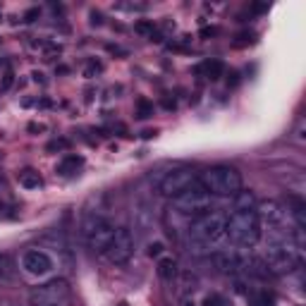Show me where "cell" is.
Listing matches in <instances>:
<instances>
[{"label": "cell", "instance_id": "obj_4", "mask_svg": "<svg viewBox=\"0 0 306 306\" xmlns=\"http://www.w3.org/2000/svg\"><path fill=\"white\" fill-rule=\"evenodd\" d=\"M210 204H213L210 194L199 182L192 184L189 189H184L182 194H177L172 199V208L177 210L180 215H189V218H201V215H206L210 210Z\"/></svg>", "mask_w": 306, "mask_h": 306}, {"label": "cell", "instance_id": "obj_7", "mask_svg": "<svg viewBox=\"0 0 306 306\" xmlns=\"http://www.w3.org/2000/svg\"><path fill=\"white\" fill-rule=\"evenodd\" d=\"M82 234H84L86 244L91 246L94 251L103 254L108 244H110L112 234H115V227L105 220L103 215H86L84 225H82Z\"/></svg>", "mask_w": 306, "mask_h": 306}, {"label": "cell", "instance_id": "obj_39", "mask_svg": "<svg viewBox=\"0 0 306 306\" xmlns=\"http://www.w3.org/2000/svg\"><path fill=\"white\" fill-rule=\"evenodd\" d=\"M163 105H165V108L170 110V108H175V101H170V98H165V101H163Z\"/></svg>", "mask_w": 306, "mask_h": 306}, {"label": "cell", "instance_id": "obj_18", "mask_svg": "<svg viewBox=\"0 0 306 306\" xmlns=\"http://www.w3.org/2000/svg\"><path fill=\"white\" fill-rule=\"evenodd\" d=\"M151 115H153V103H151L148 98H139V101H136V117L148 120Z\"/></svg>", "mask_w": 306, "mask_h": 306}, {"label": "cell", "instance_id": "obj_35", "mask_svg": "<svg viewBox=\"0 0 306 306\" xmlns=\"http://www.w3.org/2000/svg\"><path fill=\"white\" fill-rule=\"evenodd\" d=\"M156 134H158L156 129H144V132H141V136H144V139H153Z\"/></svg>", "mask_w": 306, "mask_h": 306}, {"label": "cell", "instance_id": "obj_15", "mask_svg": "<svg viewBox=\"0 0 306 306\" xmlns=\"http://www.w3.org/2000/svg\"><path fill=\"white\" fill-rule=\"evenodd\" d=\"M158 275L163 278V280L177 278V261H175V258H160L158 261Z\"/></svg>", "mask_w": 306, "mask_h": 306}, {"label": "cell", "instance_id": "obj_38", "mask_svg": "<svg viewBox=\"0 0 306 306\" xmlns=\"http://www.w3.org/2000/svg\"><path fill=\"white\" fill-rule=\"evenodd\" d=\"M55 72H58V74H67V72H70V67H67V65H60Z\"/></svg>", "mask_w": 306, "mask_h": 306}, {"label": "cell", "instance_id": "obj_20", "mask_svg": "<svg viewBox=\"0 0 306 306\" xmlns=\"http://www.w3.org/2000/svg\"><path fill=\"white\" fill-rule=\"evenodd\" d=\"M70 148V139H53L46 144V151L48 153H55V151H67Z\"/></svg>", "mask_w": 306, "mask_h": 306}, {"label": "cell", "instance_id": "obj_36", "mask_svg": "<svg viewBox=\"0 0 306 306\" xmlns=\"http://www.w3.org/2000/svg\"><path fill=\"white\" fill-rule=\"evenodd\" d=\"M268 10V5L266 2H258V5H254V12H266Z\"/></svg>", "mask_w": 306, "mask_h": 306}, {"label": "cell", "instance_id": "obj_22", "mask_svg": "<svg viewBox=\"0 0 306 306\" xmlns=\"http://www.w3.org/2000/svg\"><path fill=\"white\" fill-rule=\"evenodd\" d=\"M60 53H62V46H58V43L46 46V50H43V60H53V58H58Z\"/></svg>", "mask_w": 306, "mask_h": 306}, {"label": "cell", "instance_id": "obj_24", "mask_svg": "<svg viewBox=\"0 0 306 306\" xmlns=\"http://www.w3.org/2000/svg\"><path fill=\"white\" fill-rule=\"evenodd\" d=\"M273 302H275V297L268 292H261L256 299V306H273Z\"/></svg>", "mask_w": 306, "mask_h": 306}, {"label": "cell", "instance_id": "obj_14", "mask_svg": "<svg viewBox=\"0 0 306 306\" xmlns=\"http://www.w3.org/2000/svg\"><path fill=\"white\" fill-rule=\"evenodd\" d=\"M17 180H19V184H22L24 189H38V187L43 184L41 175H38L34 168H24V170H19L17 172Z\"/></svg>", "mask_w": 306, "mask_h": 306}, {"label": "cell", "instance_id": "obj_3", "mask_svg": "<svg viewBox=\"0 0 306 306\" xmlns=\"http://www.w3.org/2000/svg\"><path fill=\"white\" fill-rule=\"evenodd\" d=\"M225 227H227V220L218 213H206V215L196 218L189 225V246L206 249V246L220 242L225 237Z\"/></svg>", "mask_w": 306, "mask_h": 306}, {"label": "cell", "instance_id": "obj_40", "mask_svg": "<svg viewBox=\"0 0 306 306\" xmlns=\"http://www.w3.org/2000/svg\"><path fill=\"white\" fill-rule=\"evenodd\" d=\"M117 306H129V304H127V302H120V304H117Z\"/></svg>", "mask_w": 306, "mask_h": 306}, {"label": "cell", "instance_id": "obj_12", "mask_svg": "<svg viewBox=\"0 0 306 306\" xmlns=\"http://www.w3.org/2000/svg\"><path fill=\"white\" fill-rule=\"evenodd\" d=\"M201 79H208V82H218L222 77V72H225V65H222L220 60H204L196 65L194 70Z\"/></svg>", "mask_w": 306, "mask_h": 306}, {"label": "cell", "instance_id": "obj_1", "mask_svg": "<svg viewBox=\"0 0 306 306\" xmlns=\"http://www.w3.org/2000/svg\"><path fill=\"white\" fill-rule=\"evenodd\" d=\"M225 234H227L230 242L237 246H244V249L256 246L258 239H261V220H258V215H256V208L254 210L234 208L232 218L227 220Z\"/></svg>", "mask_w": 306, "mask_h": 306}, {"label": "cell", "instance_id": "obj_34", "mask_svg": "<svg viewBox=\"0 0 306 306\" xmlns=\"http://www.w3.org/2000/svg\"><path fill=\"white\" fill-rule=\"evenodd\" d=\"M31 77H34V82H36V84H46V79H43V72H31Z\"/></svg>", "mask_w": 306, "mask_h": 306}, {"label": "cell", "instance_id": "obj_37", "mask_svg": "<svg viewBox=\"0 0 306 306\" xmlns=\"http://www.w3.org/2000/svg\"><path fill=\"white\" fill-rule=\"evenodd\" d=\"M38 105H41V108H53V101H48V98H43V101H41Z\"/></svg>", "mask_w": 306, "mask_h": 306}, {"label": "cell", "instance_id": "obj_25", "mask_svg": "<svg viewBox=\"0 0 306 306\" xmlns=\"http://www.w3.org/2000/svg\"><path fill=\"white\" fill-rule=\"evenodd\" d=\"M204 306H225V299L218 297V294H208V297L204 299Z\"/></svg>", "mask_w": 306, "mask_h": 306}, {"label": "cell", "instance_id": "obj_2", "mask_svg": "<svg viewBox=\"0 0 306 306\" xmlns=\"http://www.w3.org/2000/svg\"><path fill=\"white\" fill-rule=\"evenodd\" d=\"M199 184L210 196H234L237 192H242V175L230 165H215L199 177Z\"/></svg>", "mask_w": 306, "mask_h": 306}, {"label": "cell", "instance_id": "obj_16", "mask_svg": "<svg viewBox=\"0 0 306 306\" xmlns=\"http://www.w3.org/2000/svg\"><path fill=\"white\" fill-rule=\"evenodd\" d=\"M234 208L239 210H254L256 208V199L251 192H237L234 194Z\"/></svg>", "mask_w": 306, "mask_h": 306}, {"label": "cell", "instance_id": "obj_5", "mask_svg": "<svg viewBox=\"0 0 306 306\" xmlns=\"http://www.w3.org/2000/svg\"><path fill=\"white\" fill-rule=\"evenodd\" d=\"M70 297H72L70 282L55 278V280H48L34 287L29 294V302H31V306H67Z\"/></svg>", "mask_w": 306, "mask_h": 306}, {"label": "cell", "instance_id": "obj_23", "mask_svg": "<svg viewBox=\"0 0 306 306\" xmlns=\"http://www.w3.org/2000/svg\"><path fill=\"white\" fill-rule=\"evenodd\" d=\"M134 29H136V31H139V34H144V36H148V38H151V34L156 31V29H153V24H151V22H139V24H136Z\"/></svg>", "mask_w": 306, "mask_h": 306}, {"label": "cell", "instance_id": "obj_27", "mask_svg": "<svg viewBox=\"0 0 306 306\" xmlns=\"http://www.w3.org/2000/svg\"><path fill=\"white\" fill-rule=\"evenodd\" d=\"M239 82H242V79H239V72H237V70H230V74H227V89H237Z\"/></svg>", "mask_w": 306, "mask_h": 306}, {"label": "cell", "instance_id": "obj_19", "mask_svg": "<svg viewBox=\"0 0 306 306\" xmlns=\"http://www.w3.org/2000/svg\"><path fill=\"white\" fill-rule=\"evenodd\" d=\"M256 43V31H239L234 36V46H254Z\"/></svg>", "mask_w": 306, "mask_h": 306}, {"label": "cell", "instance_id": "obj_31", "mask_svg": "<svg viewBox=\"0 0 306 306\" xmlns=\"http://www.w3.org/2000/svg\"><path fill=\"white\" fill-rule=\"evenodd\" d=\"M215 34H218V26H206V29H201V36L204 38H208V36H215Z\"/></svg>", "mask_w": 306, "mask_h": 306}, {"label": "cell", "instance_id": "obj_10", "mask_svg": "<svg viewBox=\"0 0 306 306\" xmlns=\"http://www.w3.org/2000/svg\"><path fill=\"white\" fill-rule=\"evenodd\" d=\"M22 268L29 273V275H48L53 270V258L46 254V251H38V249H31L22 256Z\"/></svg>", "mask_w": 306, "mask_h": 306}, {"label": "cell", "instance_id": "obj_33", "mask_svg": "<svg viewBox=\"0 0 306 306\" xmlns=\"http://www.w3.org/2000/svg\"><path fill=\"white\" fill-rule=\"evenodd\" d=\"M29 132H46V124H41V122H29Z\"/></svg>", "mask_w": 306, "mask_h": 306}, {"label": "cell", "instance_id": "obj_26", "mask_svg": "<svg viewBox=\"0 0 306 306\" xmlns=\"http://www.w3.org/2000/svg\"><path fill=\"white\" fill-rule=\"evenodd\" d=\"M163 249H165V246H163V242H153V244H148V256L158 258L160 254H163Z\"/></svg>", "mask_w": 306, "mask_h": 306}, {"label": "cell", "instance_id": "obj_6", "mask_svg": "<svg viewBox=\"0 0 306 306\" xmlns=\"http://www.w3.org/2000/svg\"><path fill=\"white\" fill-rule=\"evenodd\" d=\"M299 246H297V242L294 239H290V242H280V244H273L266 251V258H263V263H266V268H268V273H278V275H282V273H290V270H294L297 266H299Z\"/></svg>", "mask_w": 306, "mask_h": 306}, {"label": "cell", "instance_id": "obj_21", "mask_svg": "<svg viewBox=\"0 0 306 306\" xmlns=\"http://www.w3.org/2000/svg\"><path fill=\"white\" fill-rule=\"evenodd\" d=\"M101 72H103V65H101L98 60H89V62H86L84 77H89V79H91V77H96V74H101Z\"/></svg>", "mask_w": 306, "mask_h": 306}, {"label": "cell", "instance_id": "obj_28", "mask_svg": "<svg viewBox=\"0 0 306 306\" xmlns=\"http://www.w3.org/2000/svg\"><path fill=\"white\" fill-rule=\"evenodd\" d=\"M12 82H14V74H12V70H7L5 77H2V91H7V89L12 86Z\"/></svg>", "mask_w": 306, "mask_h": 306}, {"label": "cell", "instance_id": "obj_29", "mask_svg": "<svg viewBox=\"0 0 306 306\" xmlns=\"http://www.w3.org/2000/svg\"><path fill=\"white\" fill-rule=\"evenodd\" d=\"M38 14H41V10H38V7H31V10H26V12H24V22H36Z\"/></svg>", "mask_w": 306, "mask_h": 306}, {"label": "cell", "instance_id": "obj_17", "mask_svg": "<svg viewBox=\"0 0 306 306\" xmlns=\"http://www.w3.org/2000/svg\"><path fill=\"white\" fill-rule=\"evenodd\" d=\"M14 278V263L10 256L0 254V280H12Z\"/></svg>", "mask_w": 306, "mask_h": 306}, {"label": "cell", "instance_id": "obj_30", "mask_svg": "<svg viewBox=\"0 0 306 306\" xmlns=\"http://www.w3.org/2000/svg\"><path fill=\"white\" fill-rule=\"evenodd\" d=\"M91 24H94V26L103 24V14L98 12V10H91Z\"/></svg>", "mask_w": 306, "mask_h": 306}, {"label": "cell", "instance_id": "obj_32", "mask_svg": "<svg viewBox=\"0 0 306 306\" xmlns=\"http://www.w3.org/2000/svg\"><path fill=\"white\" fill-rule=\"evenodd\" d=\"M7 210H12V208H10V206H2V204H0V218H10V220H12V218H17V215L7 213Z\"/></svg>", "mask_w": 306, "mask_h": 306}, {"label": "cell", "instance_id": "obj_8", "mask_svg": "<svg viewBox=\"0 0 306 306\" xmlns=\"http://www.w3.org/2000/svg\"><path fill=\"white\" fill-rule=\"evenodd\" d=\"M103 254H105V258H108L110 263H115V266L127 263L129 258L134 256V237H132V232H129L127 227H117L115 234H112L110 244H108V249H105Z\"/></svg>", "mask_w": 306, "mask_h": 306}, {"label": "cell", "instance_id": "obj_9", "mask_svg": "<svg viewBox=\"0 0 306 306\" xmlns=\"http://www.w3.org/2000/svg\"><path fill=\"white\" fill-rule=\"evenodd\" d=\"M196 182H199V177H196L194 170H189V168H177V170L168 172V175L163 177V182H160V194L175 199L177 194H182L184 189H189V187Z\"/></svg>", "mask_w": 306, "mask_h": 306}, {"label": "cell", "instance_id": "obj_11", "mask_svg": "<svg viewBox=\"0 0 306 306\" xmlns=\"http://www.w3.org/2000/svg\"><path fill=\"white\" fill-rule=\"evenodd\" d=\"M258 220H266L268 227H282L285 222V210L278 201H263L261 206H256Z\"/></svg>", "mask_w": 306, "mask_h": 306}, {"label": "cell", "instance_id": "obj_13", "mask_svg": "<svg viewBox=\"0 0 306 306\" xmlns=\"http://www.w3.org/2000/svg\"><path fill=\"white\" fill-rule=\"evenodd\" d=\"M82 168H84V156H65V158L58 163L55 172H58L60 177H74Z\"/></svg>", "mask_w": 306, "mask_h": 306}]
</instances>
